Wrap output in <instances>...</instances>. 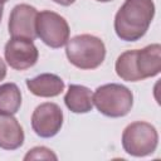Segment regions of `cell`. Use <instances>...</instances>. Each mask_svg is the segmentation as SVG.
<instances>
[{
    "label": "cell",
    "mask_w": 161,
    "mask_h": 161,
    "mask_svg": "<svg viewBox=\"0 0 161 161\" xmlns=\"http://www.w3.org/2000/svg\"><path fill=\"white\" fill-rule=\"evenodd\" d=\"M155 15L152 0H126L114 18V30L119 39L136 42L141 39Z\"/></svg>",
    "instance_id": "1"
},
{
    "label": "cell",
    "mask_w": 161,
    "mask_h": 161,
    "mask_svg": "<svg viewBox=\"0 0 161 161\" xmlns=\"http://www.w3.org/2000/svg\"><path fill=\"white\" fill-rule=\"evenodd\" d=\"M65 54L68 60L79 69H94L106 57L103 42L91 34H82L67 42Z\"/></svg>",
    "instance_id": "2"
},
{
    "label": "cell",
    "mask_w": 161,
    "mask_h": 161,
    "mask_svg": "<svg viewBox=\"0 0 161 161\" xmlns=\"http://www.w3.org/2000/svg\"><path fill=\"white\" fill-rule=\"evenodd\" d=\"M93 104L107 117H123L132 108L133 94L125 86L109 83L96 89L93 94Z\"/></svg>",
    "instance_id": "3"
},
{
    "label": "cell",
    "mask_w": 161,
    "mask_h": 161,
    "mask_svg": "<svg viewBox=\"0 0 161 161\" xmlns=\"http://www.w3.org/2000/svg\"><path fill=\"white\" fill-rule=\"evenodd\" d=\"M158 142L156 128L147 122L137 121L130 123L122 135L123 150L132 156L142 157L155 152Z\"/></svg>",
    "instance_id": "4"
},
{
    "label": "cell",
    "mask_w": 161,
    "mask_h": 161,
    "mask_svg": "<svg viewBox=\"0 0 161 161\" xmlns=\"http://www.w3.org/2000/svg\"><path fill=\"white\" fill-rule=\"evenodd\" d=\"M36 36L50 48H60L69 40V25L59 14L49 10L38 13L35 23Z\"/></svg>",
    "instance_id": "5"
},
{
    "label": "cell",
    "mask_w": 161,
    "mask_h": 161,
    "mask_svg": "<svg viewBox=\"0 0 161 161\" xmlns=\"http://www.w3.org/2000/svg\"><path fill=\"white\" fill-rule=\"evenodd\" d=\"M63 125V112L55 103L47 102L39 104L31 116V127L34 132L44 138L55 136Z\"/></svg>",
    "instance_id": "6"
},
{
    "label": "cell",
    "mask_w": 161,
    "mask_h": 161,
    "mask_svg": "<svg viewBox=\"0 0 161 161\" xmlns=\"http://www.w3.org/2000/svg\"><path fill=\"white\" fill-rule=\"evenodd\" d=\"M36 9L28 4H19L14 6L9 16V34L13 38L34 40L36 38Z\"/></svg>",
    "instance_id": "7"
},
{
    "label": "cell",
    "mask_w": 161,
    "mask_h": 161,
    "mask_svg": "<svg viewBox=\"0 0 161 161\" xmlns=\"http://www.w3.org/2000/svg\"><path fill=\"white\" fill-rule=\"evenodd\" d=\"M4 53L8 64L16 70H25L33 67L39 55L33 40L21 38H11L6 43Z\"/></svg>",
    "instance_id": "8"
},
{
    "label": "cell",
    "mask_w": 161,
    "mask_h": 161,
    "mask_svg": "<svg viewBox=\"0 0 161 161\" xmlns=\"http://www.w3.org/2000/svg\"><path fill=\"white\" fill-rule=\"evenodd\" d=\"M136 69L141 80L157 75L161 70V45L151 44L136 50Z\"/></svg>",
    "instance_id": "9"
},
{
    "label": "cell",
    "mask_w": 161,
    "mask_h": 161,
    "mask_svg": "<svg viewBox=\"0 0 161 161\" xmlns=\"http://www.w3.org/2000/svg\"><path fill=\"white\" fill-rule=\"evenodd\" d=\"M24 142V131L13 114L0 113V147L16 150Z\"/></svg>",
    "instance_id": "10"
},
{
    "label": "cell",
    "mask_w": 161,
    "mask_h": 161,
    "mask_svg": "<svg viewBox=\"0 0 161 161\" xmlns=\"http://www.w3.org/2000/svg\"><path fill=\"white\" fill-rule=\"evenodd\" d=\"M28 89L38 97H55L64 89V82L60 77L44 73L26 80Z\"/></svg>",
    "instance_id": "11"
},
{
    "label": "cell",
    "mask_w": 161,
    "mask_h": 161,
    "mask_svg": "<svg viewBox=\"0 0 161 161\" xmlns=\"http://www.w3.org/2000/svg\"><path fill=\"white\" fill-rule=\"evenodd\" d=\"M64 103L74 113H87L93 107V94L84 86L70 84L64 96Z\"/></svg>",
    "instance_id": "12"
},
{
    "label": "cell",
    "mask_w": 161,
    "mask_h": 161,
    "mask_svg": "<svg viewBox=\"0 0 161 161\" xmlns=\"http://www.w3.org/2000/svg\"><path fill=\"white\" fill-rule=\"evenodd\" d=\"M21 106V92L15 83L0 86V113L14 114Z\"/></svg>",
    "instance_id": "13"
},
{
    "label": "cell",
    "mask_w": 161,
    "mask_h": 161,
    "mask_svg": "<svg viewBox=\"0 0 161 161\" xmlns=\"http://www.w3.org/2000/svg\"><path fill=\"white\" fill-rule=\"evenodd\" d=\"M116 73L121 79L127 82L141 80L136 69V50H127L117 58Z\"/></svg>",
    "instance_id": "14"
},
{
    "label": "cell",
    "mask_w": 161,
    "mask_h": 161,
    "mask_svg": "<svg viewBox=\"0 0 161 161\" xmlns=\"http://www.w3.org/2000/svg\"><path fill=\"white\" fill-rule=\"evenodd\" d=\"M57 160V155L52 152V150L47 147H34L31 148L24 157V160Z\"/></svg>",
    "instance_id": "15"
},
{
    "label": "cell",
    "mask_w": 161,
    "mask_h": 161,
    "mask_svg": "<svg viewBox=\"0 0 161 161\" xmlns=\"http://www.w3.org/2000/svg\"><path fill=\"white\" fill-rule=\"evenodd\" d=\"M6 75V65L4 63V60L0 58V80H3Z\"/></svg>",
    "instance_id": "16"
},
{
    "label": "cell",
    "mask_w": 161,
    "mask_h": 161,
    "mask_svg": "<svg viewBox=\"0 0 161 161\" xmlns=\"http://www.w3.org/2000/svg\"><path fill=\"white\" fill-rule=\"evenodd\" d=\"M54 3L59 4V5H63V6H69L70 4H73L75 0H53Z\"/></svg>",
    "instance_id": "17"
},
{
    "label": "cell",
    "mask_w": 161,
    "mask_h": 161,
    "mask_svg": "<svg viewBox=\"0 0 161 161\" xmlns=\"http://www.w3.org/2000/svg\"><path fill=\"white\" fill-rule=\"evenodd\" d=\"M3 4H0V21H1V18H3Z\"/></svg>",
    "instance_id": "18"
},
{
    "label": "cell",
    "mask_w": 161,
    "mask_h": 161,
    "mask_svg": "<svg viewBox=\"0 0 161 161\" xmlns=\"http://www.w3.org/2000/svg\"><path fill=\"white\" fill-rule=\"evenodd\" d=\"M97 1H101V3H107V1H112V0H97Z\"/></svg>",
    "instance_id": "19"
},
{
    "label": "cell",
    "mask_w": 161,
    "mask_h": 161,
    "mask_svg": "<svg viewBox=\"0 0 161 161\" xmlns=\"http://www.w3.org/2000/svg\"><path fill=\"white\" fill-rule=\"evenodd\" d=\"M8 0H0V4H4V3H6Z\"/></svg>",
    "instance_id": "20"
}]
</instances>
